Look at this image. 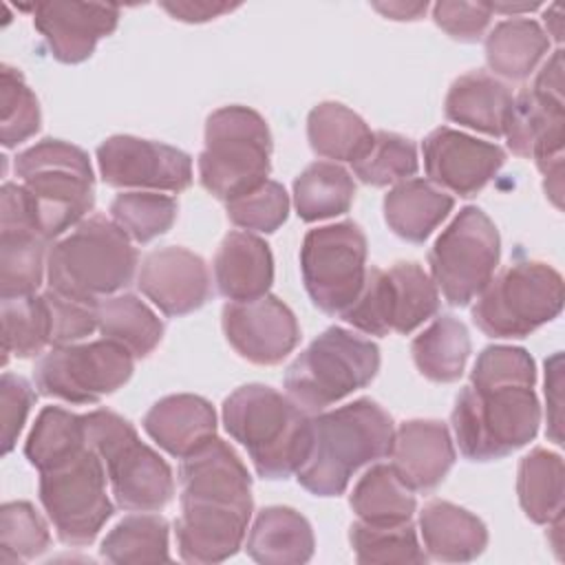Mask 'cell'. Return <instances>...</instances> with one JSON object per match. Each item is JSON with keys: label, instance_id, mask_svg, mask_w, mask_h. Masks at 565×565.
Segmentation results:
<instances>
[{"label": "cell", "instance_id": "6da1fadb", "mask_svg": "<svg viewBox=\"0 0 565 565\" xmlns=\"http://www.w3.org/2000/svg\"><path fill=\"white\" fill-rule=\"evenodd\" d=\"M311 424V450L296 472V479L316 497L342 494L353 472L388 457L393 450V419L369 397H360L327 413H316Z\"/></svg>", "mask_w": 565, "mask_h": 565}, {"label": "cell", "instance_id": "7a4b0ae2", "mask_svg": "<svg viewBox=\"0 0 565 565\" xmlns=\"http://www.w3.org/2000/svg\"><path fill=\"white\" fill-rule=\"evenodd\" d=\"M223 426L238 441L258 477L287 479L309 457L313 441L311 415L287 395L265 384H245L223 402Z\"/></svg>", "mask_w": 565, "mask_h": 565}, {"label": "cell", "instance_id": "3957f363", "mask_svg": "<svg viewBox=\"0 0 565 565\" xmlns=\"http://www.w3.org/2000/svg\"><path fill=\"white\" fill-rule=\"evenodd\" d=\"M137 260L130 236L115 221L93 214L51 245L46 278L53 291L95 307L132 280Z\"/></svg>", "mask_w": 565, "mask_h": 565}, {"label": "cell", "instance_id": "277c9868", "mask_svg": "<svg viewBox=\"0 0 565 565\" xmlns=\"http://www.w3.org/2000/svg\"><path fill=\"white\" fill-rule=\"evenodd\" d=\"M459 450L470 461H494L536 437L541 406L532 384L463 386L450 415Z\"/></svg>", "mask_w": 565, "mask_h": 565}, {"label": "cell", "instance_id": "5b68a950", "mask_svg": "<svg viewBox=\"0 0 565 565\" xmlns=\"http://www.w3.org/2000/svg\"><path fill=\"white\" fill-rule=\"evenodd\" d=\"M15 174L29 192L35 225L46 241L84 221L95 205L88 154L62 139H42L15 157Z\"/></svg>", "mask_w": 565, "mask_h": 565}, {"label": "cell", "instance_id": "8992f818", "mask_svg": "<svg viewBox=\"0 0 565 565\" xmlns=\"http://www.w3.org/2000/svg\"><path fill=\"white\" fill-rule=\"evenodd\" d=\"M271 132L247 106H223L205 121V148L199 154V181L221 201L260 188L271 170Z\"/></svg>", "mask_w": 565, "mask_h": 565}, {"label": "cell", "instance_id": "52a82bcc", "mask_svg": "<svg viewBox=\"0 0 565 565\" xmlns=\"http://www.w3.org/2000/svg\"><path fill=\"white\" fill-rule=\"evenodd\" d=\"M88 446L102 457L115 503L128 512H157L174 494L166 459L146 446L135 426L108 408L84 415Z\"/></svg>", "mask_w": 565, "mask_h": 565}, {"label": "cell", "instance_id": "ba28073f", "mask_svg": "<svg viewBox=\"0 0 565 565\" xmlns=\"http://www.w3.org/2000/svg\"><path fill=\"white\" fill-rule=\"evenodd\" d=\"M377 371L375 342L342 327H329L287 366L285 388L296 406L316 415L364 388Z\"/></svg>", "mask_w": 565, "mask_h": 565}, {"label": "cell", "instance_id": "9c48e42d", "mask_svg": "<svg viewBox=\"0 0 565 565\" xmlns=\"http://www.w3.org/2000/svg\"><path fill=\"white\" fill-rule=\"evenodd\" d=\"M563 276L547 263L521 260L481 289L472 305V322L490 338H525L563 309Z\"/></svg>", "mask_w": 565, "mask_h": 565}, {"label": "cell", "instance_id": "30bf717a", "mask_svg": "<svg viewBox=\"0 0 565 565\" xmlns=\"http://www.w3.org/2000/svg\"><path fill=\"white\" fill-rule=\"evenodd\" d=\"M106 477L104 461L90 446L40 472V501L64 545H90L113 516Z\"/></svg>", "mask_w": 565, "mask_h": 565}, {"label": "cell", "instance_id": "8fae6325", "mask_svg": "<svg viewBox=\"0 0 565 565\" xmlns=\"http://www.w3.org/2000/svg\"><path fill=\"white\" fill-rule=\"evenodd\" d=\"M499 256L497 225L481 207L466 205L428 252L433 282L448 305L466 307L494 276Z\"/></svg>", "mask_w": 565, "mask_h": 565}, {"label": "cell", "instance_id": "7c38bea8", "mask_svg": "<svg viewBox=\"0 0 565 565\" xmlns=\"http://www.w3.org/2000/svg\"><path fill=\"white\" fill-rule=\"evenodd\" d=\"M439 309V289L417 263H395L391 269H366L358 298L340 313L369 335L411 333Z\"/></svg>", "mask_w": 565, "mask_h": 565}, {"label": "cell", "instance_id": "4fadbf2b", "mask_svg": "<svg viewBox=\"0 0 565 565\" xmlns=\"http://www.w3.org/2000/svg\"><path fill=\"white\" fill-rule=\"evenodd\" d=\"M300 271L311 302L340 316L360 294L366 278V236L353 221L322 225L305 234Z\"/></svg>", "mask_w": 565, "mask_h": 565}, {"label": "cell", "instance_id": "5bb4252c", "mask_svg": "<svg viewBox=\"0 0 565 565\" xmlns=\"http://www.w3.org/2000/svg\"><path fill=\"white\" fill-rule=\"evenodd\" d=\"M132 371L135 355L126 347L102 338L53 347L38 360L33 380L42 395L68 404H95L124 386Z\"/></svg>", "mask_w": 565, "mask_h": 565}, {"label": "cell", "instance_id": "9a60e30c", "mask_svg": "<svg viewBox=\"0 0 565 565\" xmlns=\"http://www.w3.org/2000/svg\"><path fill=\"white\" fill-rule=\"evenodd\" d=\"M503 137L516 157L534 159L536 163L563 154V49H556L539 71L534 84L512 99Z\"/></svg>", "mask_w": 565, "mask_h": 565}, {"label": "cell", "instance_id": "2e32d148", "mask_svg": "<svg viewBox=\"0 0 565 565\" xmlns=\"http://www.w3.org/2000/svg\"><path fill=\"white\" fill-rule=\"evenodd\" d=\"M102 181L110 188H139L146 192H183L192 185L188 152L132 135H113L97 146Z\"/></svg>", "mask_w": 565, "mask_h": 565}, {"label": "cell", "instance_id": "e0dca14e", "mask_svg": "<svg viewBox=\"0 0 565 565\" xmlns=\"http://www.w3.org/2000/svg\"><path fill=\"white\" fill-rule=\"evenodd\" d=\"M223 333L232 349L260 366L280 364L298 344L300 327L294 311L276 296H260L223 307Z\"/></svg>", "mask_w": 565, "mask_h": 565}, {"label": "cell", "instance_id": "ac0fdd59", "mask_svg": "<svg viewBox=\"0 0 565 565\" xmlns=\"http://www.w3.org/2000/svg\"><path fill=\"white\" fill-rule=\"evenodd\" d=\"M0 194V296H33L42 285L49 241L38 232L29 199L20 185L7 183Z\"/></svg>", "mask_w": 565, "mask_h": 565}, {"label": "cell", "instance_id": "d6986e66", "mask_svg": "<svg viewBox=\"0 0 565 565\" xmlns=\"http://www.w3.org/2000/svg\"><path fill=\"white\" fill-rule=\"evenodd\" d=\"M424 170L435 185L459 196L481 192L505 163V150L452 128H435L422 143Z\"/></svg>", "mask_w": 565, "mask_h": 565}, {"label": "cell", "instance_id": "ffe728a7", "mask_svg": "<svg viewBox=\"0 0 565 565\" xmlns=\"http://www.w3.org/2000/svg\"><path fill=\"white\" fill-rule=\"evenodd\" d=\"M179 501L181 514L174 521V534L181 561L221 563L243 547L254 508L212 499Z\"/></svg>", "mask_w": 565, "mask_h": 565}, {"label": "cell", "instance_id": "44dd1931", "mask_svg": "<svg viewBox=\"0 0 565 565\" xmlns=\"http://www.w3.org/2000/svg\"><path fill=\"white\" fill-rule=\"evenodd\" d=\"M137 287L166 316L192 313L212 294L205 260L179 245L148 252L137 274Z\"/></svg>", "mask_w": 565, "mask_h": 565}, {"label": "cell", "instance_id": "7402d4cb", "mask_svg": "<svg viewBox=\"0 0 565 565\" xmlns=\"http://www.w3.org/2000/svg\"><path fill=\"white\" fill-rule=\"evenodd\" d=\"M31 9L35 29L62 64L88 60L97 42L117 29L121 13L117 4L97 2H38Z\"/></svg>", "mask_w": 565, "mask_h": 565}, {"label": "cell", "instance_id": "603a6c76", "mask_svg": "<svg viewBox=\"0 0 565 565\" xmlns=\"http://www.w3.org/2000/svg\"><path fill=\"white\" fill-rule=\"evenodd\" d=\"M391 457V468L408 490H435L455 463L448 426L439 419H408L399 424Z\"/></svg>", "mask_w": 565, "mask_h": 565}, {"label": "cell", "instance_id": "cb8c5ba5", "mask_svg": "<svg viewBox=\"0 0 565 565\" xmlns=\"http://www.w3.org/2000/svg\"><path fill=\"white\" fill-rule=\"evenodd\" d=\"M179 499H218L254 508L252 477L241 457L218 437L181 459Z\"/></svg>", "mask_w": 565, "mask_h": 565}, {"label": "cell", "instance_id": "d4e9b609", "mask_svg": "<svg viewBox=\"0 0 565 565\" xmlns=\"http://www.w3.org/2000/svg\"><path fill=\"white\" fill-rule=\"evenodd\" d=\"M150 439L177 459H185L216 437V413L205 397L179 393L161 397L143 417Z\"/></svg>", "mask_w": 565, "mask_h": 565}, {"label": "cell", "instance_id": "484cf974", "mask_svg": "<svg viewBox=\"0 0 565 565\" xmlns=\"http://www.w3.org/2000/svg\"><path fill=\"white\" fill-rule=\"evenodd\" d=\"M214 282L232 302L256 300L274 282V258L269 245L249 232H230L214 256Z\"/></svg>", "mask_w": 565, "mask_h": 565}, {"label": "cell", "instance_id": "4316f807", "mask_svg": "<svg viewBox=\"0 0 565 565\" xmlns=\"http://www.w3.org/2000/svg\"><path fill=\"white\" fill-rule=\"evenodd\" d=\"M426 556L441 563H468L488 547V527L479 516L450 501L433 499L419 512Z\"/></svg>", "mask_w": 565, "mask_h": 565}, {"label": "cell", "instance_id": "83f0119b", "mask_svg": "<svg viewBox=\"0 0 565 565\" xmlns=\"http://www.w3.org/2000/svg\"><path fill=\"white\" fill-rule=\"evenodd\" d=\"M316 539L309 521L294 508H263L245 541V552L263 565H300L313 556Z\"/></svg>", "mask_w": 565, "mask_h": 565}, {"label": "cell", "instance_id": "f1b7e54d", "mask_svg": "<svg viewBox=\"0 0 565 565\" xmlns=\"http://www.w3.org/2000/svg\"><path fill=\"white\" fill-rule=\"evenodd\" d=\"M510 88L486 71L459 75L446 95V119L479 130L490 137H503V128L512 108Z\"/></svg>", "mask_w": 565, "mask_h": 565}, {"label": "cell", "instance_id": "f546056e", "mask_svg": "<svg viewBox=\"0 0 565 565\" xmlns=\"http://www.w3.org/2000/svg\"><path fill=\"white\" fill-rule=\"evenodd\" d=\"M452 205V196L430 181L406 179L384 196V221L395 236L408 243H424L450 214Z\"/></svg>", "mask_w": 565, "mask_h": 565}, {"label": "cell", "instance_id": "4dcf8cb0", "mask_svg": "<svg viewBox=\"0 0 565 565\" xmlns=\"http://www.w3.org/2000/svg\"><path fill=\"white\" fill-rule=\"evenodd\" d=\"M550 38L532 18L501 20L486 38V62L494 75L525 79L547 55Z\"/></svg>", "mask_w": 565, "mask_h": 565}, {"label": "cell", "instance_id": "1f68e13d", "mask_svg": "<svg viewBox=\"0 0 565 565\" xmlns=\"http://www.w3.org/2000/svg\"><path fill=\"white\" fill-rule=\"evenodd\" d=\"M516 494L521 510L532 523L547 525L563 516L565 468L561 455L547 448L530 450L519 463Z\"/></svg>", "mask_w": 565, "mask_h": 565}, {"label": "cell", "instance_id": "d6a6232c", "mask_svg": "<svg viewBox=\"0 0 565 565\" xmlns=\"http://www.w3.org/2000/svg\"><path fill=\"white\" fill-rule=\"evenodd\" d=\"M95 316L97 331L106 340L126 347L135 358L150 355L163 338V322L135 294H119L99 300L95 305Z\"/></svg>", "mask_w": 565, "mask_h": 565}, {"label": "cell", "instance_id": "836d02e7", "mask_svg": "<svg viewBox=\"0 0 565 565\" xmlns=\"http://www.w3.org/2000/svg\"><path fill=\"white\" fill-rule=\"evenodd\" d=\"M470 333L455 316H439L411 344L417 371L430 382H457L470 358Z\"/></svg>", "mask_w": 565, "mask_h": 565}, {"label": "cell", "instance_id": "e575fe53", "mask_svg": "<svg viewBox=\"0 0 565 565\" xmlns=\"http://www.w3.org/2000/svg\"><path fill=\"white\" fill-rule=\"evenodd\" d=\"M358 521L369 525H402L415 514L417 501L395 470L386 463L371 466L353 486L349 497Z\"/></svg>", "mask_w": 565, "mask_h": 565}, {"label": "cell", "instance_id": "d590c367", "mask_svg": "<svg viewBox=\"0 0 565 565\" xmlns=\"http://www.w3.org/2000/svg\"><path fill=\"white\" fill-rule=\"evenodd\" d=\"M307 139L316 154L335 161H355L371 146L366 121L338 102H322L307 117Z\"/></svg>", "mask_w": 565, "mask_h": 565}, {"label": "cell", "instance_id": "8d00e7d4", "mask_svg": "<svg viewBox=\"0 0 565 565\" xmlns=\"http://www.w3.org/2000/svg\"><path fill=\"white\" fill-rule=\"evenodd\" d=\"M353 199V177L333 161L309 163L294 181V207L307 223L349 212Z\"/></svg>", "mask_w": 565, "mask_h": 565}, {"label": "cell", "instance_id": "74e56055", "mask_svg": "<svg viewBox=\"0 0 565 565\" xmlns=\"http://www.w3.org/2000/svg\"><path fill=\"white\" fill-rule=\"evenodd\" d=\"M88 446L84 415L60 406H44L26 437L24 455L40 472L55 468Z\"/></svg>", "mask_w": 565, "mask_h": 565}, {"label": "cell", "instance_id": "f35d334b", "mask_svg": "<svg viewBox=\"0 0 565 565\" xmlns=\"http://www.w3.org/2000/svg\"><path fill=\"white\" fill-rule=\"evenodd\" d=\"M170 525L161 514H130L102 541L99 554L108 563H159L170 561Z\"/></svg>", "mask_w": 565, "mask_h": 565}, {"label": "cell", "instance_id": "ab89813d", "mask_svg": "<svg viewBox=\"0 0 565 565\" xmlns=\"http://www.w3.org/2000/svg\"><path fill=\"white\" fill-rule=\"evenodd\" d=\"M2 364L15 358H33L51 344V313L44 294L2 298Z\"/></svg>", "mask_w": 565, "mask_h": 565}, {"label": "cell", "instance_id": "60d3db41", "mask_svg": "<svg viewBox=\"0 0 565 565\" xmlns=\"http://www.w3.org/2000/svg\"><path fill=\"white\" fill-rule=\"evenodd\" d=\"M353 174L373 188H384L393 183H402L411 179L417 172V148L411 139L397 135L377 130L373 132L371 146L366 152L355 159Z\"/></svg>", "mask_w": 565, "mask_h": 565}, {"label": "cell", "instance_id": "b9f144b4", "mask_svg": "<svg viewBox=\"0 0 565 565\" xmlns=\"http://www.w3.org/2000/svg\"><path fill=\"white\" fill-rule=\"evenodd\" d=\"M349 541L355 561L362 565L373 563H426V552L417 541L415 525H369L362 521L351 523Z\"/></svg>", "mask_w": 565, "mask_h": 565}, {"label": "cell", "instance_id": "7bdbcfd3", "mask_svg": "<svg viewBox=\"0 0 565 565\" xmlns=\"http://www.w3.org/2000/svg\"><path fill=\"white\" fill-rule=\"evenodd\" d=\"M177 199L159 192H121L110 203L113 221L137 243H150L177 221Z\"/></svg>", "mask_w": 565, "mask_h": 565}, {"label": "cell", "instance_id": "ee69618b", "mask_svg": "<svg viewBox=\"0 0 565 565\" xmlns=\"http://www.w3.org/2000/svg\"><path fill=\"white\" fill-rule=\"evenodd\" d=\"M51 534L29 501H9L0 508V563H24L44 554Z\"/></svg>", "mask_w": 565, "mask_h": 565}, {"label": "cell", "instance_id": "f6af8a7d", "mask_svg": "<svg viewBox=\"0 0 565 565\" xmlns=\"http://www.w3.org/2000/svg\"><path fill=\"white\" fill-rule=\"evenodd\" d=\"M0 143L4 148H15L40 130L42 115L38 97L26 86L22 73L9 64H4L0 73Z\"/></svg>", "mask_w": 565, "mask_h": 565}, {"label": "cell", "instance_id": "bcb514c9", "mask_svg": "<svg viewBox=\"0 0 565 565\" xmlns=\"http://www.w3.org/2000/svg\"><path fill=\"white\" fill-rule=\"evenodd\" d=\"M227 218L243 230L276 232L289 216V194L278 181H265L260 188L225 203Z\"/></svg>", "mask_w": 565, "mask_h": 565}, {"label": "cell", "instance_id": "7dc6e473", "mask_svg": "<svg viewBox=\"0 0 565 565\" xmlns=\"http://www.w3.org/2000/svg\"><path fill=\"white\" fill-rule=\"evenodd\" d=\"M475 384H532L536 382V366L532 355L521 347L494 344L486 347L470 373Z\"/></svg>", "mask_w": 565, "mask_h": 565}, {"label": "cell", "instance_id": "c3c4849f", "mask_svg": "<svg viewBox=\"0 0 565 565\" xmlns=\"http://www.w3.org/2000/svg\"><path fill=\"white\" fill-rule=\"evenodd\" d=\"M51 313V347L75 344L97 329V316L93 305L71 300L51 287L44 291Z\"/></svg>", "mask_w": 565, "mask_h": 565}, {"label": "cell", "instance_id": "681fc988", "mask_svg": "<svg viewBox=\"0 0 565 565\" xmlns=\"http://www.w3.org/2000/svg\"><path fill=\"white\" fill-rule=\"evenodd\" d=\"M492 18L490 2L444 0L433 7L435 24L459 42H477Z\"/></svg>", "mask_w": 565, "mask_h": 565}, {"label": "cell", "instance_id": "f907efd6", "mask_svg": "<svg viewBox=\"0 0 565 565\" xmlns=\"http://www.w3.org/2000/svg\"><path fill=\"white\" fill-rule=\"evenodd\" d=\"M0 397H2V452L9 455L18 441V435L38 395L24 377L13 373H2Z\"/></svg>", "mask_w": 565, "mask_h": 565}, {"label": "cell", "instance_id": "816d5d0a", "mask_svg": "<svg viewBox=\"0 0 565 565\" xmlns=\"http://www.w3.org/2000/svg\"><path fill=\"white\" fill-rule=\"evenodd\" d=\"M561 386H563V355L554 353L550 360H545V402H547V435L558 446L563 444Z\"/></svg>", "mask_w": 565, "mask_h": 565}, {"label": "cell", "instance_id": "f5cc1de1", "mask_svg": "<svg viewBox=\"0 0 565 565\" xmlns=\"http://www.w3.org/2000/svg\"><path fill=\"white\" fill-rule=\"evenodd\" d=\"M238 4H230V2H161V9L168 11L174 20L181 22H207L214 20L223 13L234 11Z\"/></svg>", "mask_w": 565, "mask_h": 565}, {"label": "cell", "instance_id": "db71d44e", "mask_svg": "<svg viewBox=\"0 0 565 565\" xmlns=\"http://www.w3.org/2000/svg\"><path fill=\"white\" fill-rule=\"evenodd\" d=\"M373 9L391 20H419L428 2H373Z\"/></svg>", "mask_w": 565, "mask_h": 565}, {"label": "cell", "instance_id": "11a10c76", "mask_svg": "<svg viewBox=\"0 0 565 565\" xmlns=\"http://www.w3.org/2000/svg\"><path fill=\"white\" fill-rule=\"evenodd\" d=\"M545 26H547V38L552 35L558 44L563 42V18H561V7L558 4H552L547 11H545Z\"/></svg>", "mask_w": 565, "mask_h": 565}, {"label": "cell", "instance_id": "9f6ffc18", "mask_svg": "<svg viewBox=\"0 0 565 565\" xmlns=\"http://www.w3.org/2000/svg\"><path fill=\"white\" fill-rule=\"evenodd\" d=\"M539 4L534 2V4H490V9L492 11H503V13H519V11H532V9H536Z\"/></svg>", "mask_w": 565, "mask_h": 565}]
</instances>
